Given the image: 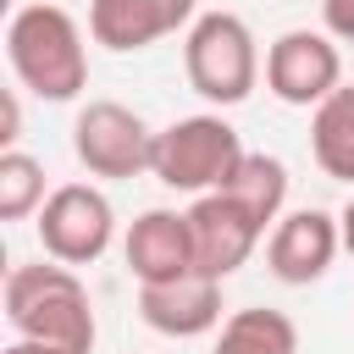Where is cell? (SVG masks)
<instances>
[{
    "label": "cell",
    "mask_w": 354,
    "mask_h": 354,
    "mask_svg": "<svg viewBox=\"0 0 354 354\" xmlns=\"http://www.w3.org/2000/svg\"><path fill=\"white\" fill-rule=\"evenodd\" d=\"M6 61L17 72V83L50 105H66L88 88V50H83V28L66 6L33 0L17 6L6 22Z\"/></svg>",
    "instance_id": "cell-1"
},
{
    "label": "cell",
    "mask_w": 354,
    "mask_h": 354,
    "mask_svg": "<svg viewBox=\"0 0 354 354\" xmlns=\"http://www.w3.org/2000/svg\"><path fill=\"white\" fill-rule=\"evenodd\" d=\"M6 321L17 337H33V343H50L66 354H94V337H100L88 288L61 260L6 271Z\"/></svg>",
    "instance_id": "cell-2"
},
{
    "label": "cell",
    "mask_w": 354,
    "mask_h": 354,
    "mask_svg": "<svg viewBox=\"0 0 354 354\" xmlns=\"http://www.w3.org/2000/svg\"><path fill=\"white\" fill-rule=\"evenodd\" d=\"M188 88L210 105H243L260 83V44L238 11H199L183 33Z\"/></svg>",
    "instance_id": "cell-3"
},
{
    "label": "cell",
    "mask_w": 354,
    "mask_h": 354,
    "mask_svg": "<svg viewBox=\"0 0 354 354\" xmlns=\"http://www.w3.org/2000/svg\"><path fill=\"white\" fill-rule=\"evenodd\" d=\"M243 138L227 116L216 111H199V116H177L171 127L155 133V160H149V177H160L166 188L177 194H216L232 183L238 160H243Z\"/></svg>",
    "instance_id": "cell-4"
},
{
    "label": "cell",
    "mask_w": 354,
    "mask_h": 354,
    "mask_svg": "<svg viewBox=\"0 0 354 354\" xmlns=\"http://www.w3.org/2000/svg\"><path fill=\"white\" fill-rule=\"evenodd\" d=\"M72 155H77V166L88 177L122 183V177L149 171L155 133H149V122L133 105H122V100H88L77 111V122H72Z\"/></svg>",
    "instance_id": "cell-5"
},
{
    "label": "cell",
    "mask_w": 354,
    "mask_h": 354,
    "mask_svg": "<svg viewBox=\"0 0 354 354\" xmlns=\"http://www.w3.org/2000/svg\"><path fill=\"white\" fill-rule=\"evenodd\" d=\"M33 227H39L44 254L77 271V266H94L111 249L116 210H111V199L94 183H61V188H50V199H44V210H39Z\"/></svg>",
    "instance_id": "cell-6"
},
{
    "label": "cell",
    "mask_w": 354,
    "mask_h": 354,
    "mask_svg": "<svg viewBox=\"0 0 354 354\" xmlns=\"http://www.w3.org/2000/svg\"><path fill=\"white\" fill-rule=\"evenodd\" d=\"M266 88L282 105L315 111L332 88H343V50L326 28H288L266 50Z\"/></svg>",
    "instance_id": "cell-7"
},
{
    "label": "cell",
    "mask_w": 354,
    "mask_h": 354,
    "mask_svg": "<svg viewBox=\"0 0 354 354\" xmlns=\"http://www.w3.org/2000/svg\"><path fill=\"white\" fill-rule=\"evenodd\" d=\"M188 227H194V266H199L205 277H216V282H227V277L254 254V243L266 238V227H260L227 188L199 194V199L188 205Z\"/></svg>",
    "instance_id": "cell-8"
},
{
    "label": "cell",
    "mask_w": 354,
    "mask_h": 354,
    "mask_svg": "<svg viewBox=\"0 0 354 354\" xmlns=\"http://www.w3.org/2000/svg\"><path fill=\"white\" fill-rule=\"evenodd\" d=\"M337 249H343L337 216H326V210L310 205V210H288V216L271 227V238H266V266H271L277 282L310 288V282H321V277L332 271Z\"/></svg>",
    "instance_id": "cell-9"
},
{
    "label": "cell",
    "mask_w": 354,
    "mask_h": 354,
    "mask_svg": "<svg viewBox=\"0 0 354 354\" xmlns=\"http://www.w3.org/2000/svg\"><path fill=\"white\" fill-rule=\"evenodd\" d=\"M199 17V0H88V39L127 55L171 39L177 28L188 33Z\"/></svg>",
    "instance_id": "cell-10"
},
{
    "label": "cell",
    "mask_w": 354,
    "mask_h": 354,
    "mask_svg": "<svg viewBox=\"0 0 354 354\" xmlns=\"http://www.w3.org/2000/svg\"><path fill=\"white\" fill-rule=\"evenodd\" d=\"M122 260H127V271L138 277V288L177 282V277L199 271V266H194V227H188V210H166V205L144 210V216L127 227V238H122Z\"/></svg>",
    "instance_id": "cell-11"
},
{
    "label": "cell",
    "mask_w": 354,
    "mask_h": 354,
    "mask_svg": "<svg viewBox=\"0 0 354 354\" xmlns=\"http://www.w3.org/2000/svg\"><path fill=\"white\" fill-rule=\"evenodd\" d=\"M221 282L205 271H188L177 282H155L138 288V315L144 326H155L160 337H205L221 326Z\"/></svg>",
    "instance_id": "cell-12"
},
{
    "label": "cell",
    "mask_w": 354,
    "mask_h": 354,
    "mask_svg": "<svg viewBox=\"0 0 354 354\" xmlns=\"http://www.w3.org/2000/svg\"><path fill=\"white\" fill-rule=\"evenodd\" d=\"M310 155L326 177L354 183V83L332 88L310 111Z\"/></svg>",
    "instance_id": "cell-13"
},
{
    "label": "cell",
    "mask_w": 354,
    "mask_h": 354,
    "mask_svg": "<svg viewBox=\"0 0 354 354\" xmlns=\"http://www.w3.org/2000/svg\"><path fill=\"white\" fill-rule=\"evenodd\" d=\"M227 194H232L260 227H277V221L288 216V166H282L277 155H266V149H249V155L238 160Z\"/></svg>",
    "instance_id": "cell-14"
},
{
    "label": "cell",
    "mask_w": 354,
    "mask_h": 354,
    "mask_svg": "<svg viewBox=\"0 0 354 354\" xmlns=\"http://www.w3.org/2000/svg\"><path fill=\"white\" fill-rule=\"evenodd\" d=\"M216 354H299V326L282 310H232L221 321Z\"/></svg>",
    "instance_id": "cell-15"
},
{
    "label": "cell",
    "mask_w": 354,
    "mask_h": 354,
    "mask_svg": "<svg viewBox=\"0 0 354 354\" xmlns=\"http://www.w3.org/2000/svg\"><path fill=\"white\" fill-rule=\"evenodd\" d=\"M44 166L22 149H0V221H28L44 210Z\"/></svg>",
    "instance_id": "cell-16"
},
{
    "label": "cell",
    "mask_w": 354,
    "mask_h": 354,
    "mask_svg": "<svg viewBox=\"0 0 354 354\" xmlns=\"http://www.w3.org/2000/svg\"><path fill=\"white\" fill-rule=\"evenodd\" d=\"M321 22L337 44H354V0H321Z\"/></svg>",
    "instance_id": "cell-17"
},
{
    "label": "cell",
    "mask_w": 354,
    "mask_h": 354,
    "mask_svg": "<svg viewBox=\"0 0 354 354\" xmlns=\"http://www.w3.org/2000/svg\"><path fill=\"white\" fill-rule=\"evenodd\" d=\"M17 133H22V105H17V94H6V133H0V144L17 149Z\"/></svg>",
    "instance_id": "cell-18"
},
{
    "label": "cell",
    "mask_w": 354,
    "mask_h": 354,
    "mask_svg": "<svg viewBox=\"0 0 354 354\" xmlns=\"http://www.w3.org/2000/svg\"><path fill=\"white\" fill-rule=\"evenodd\" d=\"M337 232H343V254H354V194H348V205L337 210Z\"/></svg>",
    "instance_id": "cell-19"
},
{
    "label": "cell",
    "mask_w": 354,
    "mask_h": 354,
    "mask_svg": "<svg viewBox=\"0 0 354 354\" xmlns=\"http://www.w3.org/2000/svg\"><path fill=\"white\" fill-rule=\"evenodd\" d=\"M0 354H66V348H50V343H33V337H17V343H6Z\"/></svg>",
    "instance_id": "cell-20"
}]
</instances>
